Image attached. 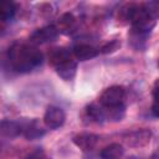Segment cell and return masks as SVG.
<instances>
[{
    "instance_id": "cell-1",
    "label": "cell",
    "mask_w": 159,
    "mask_h": 159,
    "mask_svg": "<svg viewBox=\"0 0 159 159\" xmlns=\"http://www.w3.org/2000/svg\"><path fill=\"white\" fill-rule=\"evenodd\" d=\"M10 66L17 72H30L42 63V53L35 45L14 42L7 50Z\"/></svg>"
},
{
    "instance_id": "cell-2",
    "label": "cell",
    "mask_w": 159,
    "mask_h": 159,
    "mask_svg": "<svg viewBox=\"0 0 159 159\" xmlns=\"http://www.w3.org/2000/svg\"><path fill=\"white\" fill-rule=\"evenodd\" d=\"M125 98V89L122 86H111L106 88L99 96V103L104 108H116L123 106Z\"/></svg>"
},
{
    "instance_id": "cell-3",
    "label": "cell",
    "mask_w": 159,
    "mask_h": 159,
    "mask_svg": "<svg viewBox=\"0 0 159 159\" xmlns=\"http://www.w3.org/2000/svg\"><path fill=\"white\" fill-rule=\"evenodd\" d=\"M57 36H58V29L53 25H47L35 30L30 35V42L32 45H42L56 40Z\"/></svg>"
},
{
    "instance_id": "cell-4",
    "label": "cell",
    "mask_w": 159,
    "mask_h": 159,
    "mask_svg": "<svg viewBox=\"0 0 159 159\" xmlns=\"http://www.w3.org/2000/svg\"><path fill=\"white\" fill-rule=\"evenodd\" d=\"M66 116L65 112L56 106H48L45 116H43V123L50 129H57L65 123Z\"/></svg>"
},
{
    "instance_id": "cell-5",
    "label": "cell",
    "mask_w": 159,
    "mask_h": 159,
    "mask_svg": "<svg viewBox=\"0 0 159 159\" xmlns=\"http://www.w3.org/2000/svg\"><path fill=\"white\" fill-rule=\"evenodd\" d=\"M150 138H152V132L149 129L139 128V129H135L133 132H129L125 135V142L130 147L142 148V147H145L147 144H149Z\"/></svg>"
},
{
    "instance_id": "cell-6",
    "label": "cell",
    "mask_w": 159,
    "mask_h": 159,
    "mask_svg": "<svg viewBox=\"0 0 159 159\" xmlns=\"http://www.w3.org/2000/svg\"><path fill=\"white\" fill-rule=\"evenodd\" d=\"M72 142L81 150L88 152L96 147V144L98 142V135H96L93 133H78L72 138Z\"/></svg>"
},
{
    "instance_id": "cell-7",
    "label": "cell",
    "mask_w": 159,
    "mask_h": 159,
    "mask_svg": "<svg viewBox=\"0 0 159 159\" xmlns=\"http://www.w3.org/2000/svg\"><path fill=\"white\" fill-rule=\"evenodd\" d=\"M43 134H45V129L41 127L39 120L32 119V120L22 123V135L26 139L34 140V139H37V138L42 137Z\"/></svg>"
},
{
    "instance_id": "cell-8",
    "label": "cell",
    "mask_w": 159,
    "mask_h": 159,
    "mask_svg": "<svg viewBox=\"0 0 159 159\" xmlns=\"http://www.w3.org/2000/svg\"><path fill=\"white\" fill-rule=\"evenodd\" d=\"M56 70V73L65 81H71L73 80V77L76 76V72H77V63L75 60H68V61H65L62 62L61 65L56 66L55 67Z\"/></svg>"
},
{
    "instance_id": "cell-9",
    "label": "cell",
    "mask_w": 159,
    "mask_h": 159,
    "mask_svg": "<svg viewBox=\"0 0 159 159\" xmlns=\"http://www.w3.org/2000/svg\"><path fill=\"white\" fill-rule=\"evenodd\" d=\"M98 51L99 50H97L96 47L88 43H80L73 47V55L80 61H87L96 57L98 55Z\"/></svg>"
},
{
    "instance_id": "cell-10",
    "label": "cell",
    "mask_w": 159,
    "mask_h": 159,
    "mask_svg": "<svg viewBox=\"0 0 159 159\" xmlns=\"http://www.w3.org/2000/svg\"><path fill=\"white\" fill-rule=\"evenodd\" d=\"M68 60H72V53L65 47H55L48 52V61L53 67Z\"/></svg>"
},
{
    "instance_id": "cell-11",
    "label": "cell",
    "mask_w": 159,
    "mask_h": 159,
    "mask_svg": "<svg viewBox=\"0 0 159 159\" xmlns=\"http://www.w3.org/2000/svg\"><path fill=\"white\" fill-rule=\"evenodd\" d=\"M0 128H1L0 130H1L2 137H6V138H15L22 134V123L20 122L4 119L1 122Z\"/></svg>"
},
{
    "instance_id": "cell-12",
    "label": "cell",
    "mask_w": 159,
    "mask_h": 159,
    "mask_svg": "<svg viewBox=\"0 0 159 159\" xmlns=\"http://www.w3.org/2000/svg\"><path fill=\"white\" fill-rule=\"evenodd\" d=\"M123 154H124V148L122 144L111 143L101 150L99 157L101 159H120Z\"/></svg>"
},
{
    "instance_id": "cell-13",
    "label": "cell",
    "mask_w": 159,
    "mask_h": 159,
    "mask_svg": "<svg viewBox=\"0 0 159 159\" xmlns=\"http://www.w3.org/2000/svg\"><path fill=\"white\" fill-rule=\"evenodd\" d=\"M135 9H137V4H133V2L124 4L118 10V14H117L118 22H120L122 25H125V24L132 22V19H133V15H134Z\"/></svg>"
},
{
    "instance_id": "cell-14",
    "label": "cell",
    "mask_w": 159,
    "mask_h": 159,
    "mask_svg": "<svg viewBox=\"0 0 159 159\" xmlns=\"http://www.w3.org/2000/svg\"><path fill=\"white\" fill-rule=\"evenodd\" d=\"M75 26H76V17L71 12H65L58 19V30L68 34L75 29Z\"/></svg>"
},
{
    "instance_id": "cell-15",
    "label": "cell",
    "mask_w": 159,
    "mask_h": 159,
    "mask_svg": "<svg viewBox=\"0 0 159 159\" xmlns=\"http://www.w3.org/2000/svg\"><path fill=\"white\" fill-rule=\"evenodd\" d=\"M148 36H149V34H144V32H140V31L132 29L129 32V41L134 48L142 50L145 46V41H147Z\"/></svg>"
},
{
    "instance_id": "cell-16",
    "label": "cell",
    "mask_w": 159,
    "mask_h": 159,
    "mask_svg": "<svg viewBox=\"0 0 159 159\" xmlns=\"http://www.w3.org/2000/svg\"><path fill=\"white\" fill-rule=\"evenodd\" d=\"M86 112L88 114V117L94 120V122H102L103 119H106V111L103 109V107H99L97 106L96 103H91L87 106L86 108Z\"/></svg>"
},
{
    "instance_id": "cell-17",
    "label": "cell",
    "mask_w": 159,
    "mask_h": 159,
    "mask_svg": "<svg viewBox=\"0 0 159 159\" xmlns=\"http://www.w3.org/2000/svg\"><path fill=\"white\" fill-rule=\"evenodd\" d=\"M16 12V5L12 1H2L0 5V17L1 21H9L14 17Z\"/></svg>"
},
{
    "instance_id": "cell-18",
    "label": "cell",
    "mask_w": 159,
    "mask_h": 159,
    "mask_svg": "<svg viewBox=\"0 0 159 159\" xmlns=\"http://www.w3.org/2000/svg\"><path fill=\"white\" fill-rule=\"evenodd\" d=\"M142 6L152 19H154L155 21L159 19V1H147L143 2Z\"/></svg>"
},
{
    "instance_id": "cell-19",
    "label": "cell",
    "mask_w": 159,
    "mask_h": 159,
    "mask_svg": "<svg viewBox=\"0 0 159 159\" xmlns=\"http://www.w3.org/2000/svg\"><path fill=\"white\" fill-rule=\"evenodd\" d=\"M153 98L154 102L152 106V112L155 117L159 118V78H157L153 84Z\"/></svg>"
},
{
    "instance_id": "cell-20",
    "label": "cell",
    "mask_w": 159,
    "mask_h": 159,
    "mask_svg": "<svg viewBox=\"0 0 159 159\" xmlns=\"http://www.w3.org/2000/svg\"><path fill=\"white\" fill-rule=\"evenodd\" d=\"M119 47H120V41L116 39V40H111V41L106 42L99 48V52H102V53H112V52L117 51Z\"/></svg>"
},
{
    "instance_id": "cell-21",
    "label": "cell",
    "mask_w": 159,
    "mask_h": 159,
    "mask_svg": "<svg viewBox=\"0 0 159 159\" xmlns=\"http://www.w3.org/2000/svg\"><path fill=\"white\" fill-rule=\"evenodd\" d=\"M25 159H46V157H45V153H43V150H41V149H37V150H35V152H32L31 154H29Z\"/></svg>"
},
{
    "instance_id": "cell-22",
    "label": "cell",
    "mask_w": 159,
    "mask_h": 159,
    "mask_svg": "<svg viewBox=\"0 0 159 159\" xmlns=\"http://www.w3.org/2000/svg\"><path fill=\"white\" fill-rule=\"evenodd\" d=\"M149 159H159V150H157V152H154V153L152 154V157H150Z\"/></svg>"
},
{
    "instance_id": "cell-23",
    "label": "cell",
    "mask_w": 159,
    "mask_h": 159,
    "mask_svg": "<svg viewBox=\"0 0 159 159\" xmlns=\"http://www.w3.org/2000/svg\"><path fill=\"white\" fill-rule=\"evenodd\" d=\"M158 66H159V61H158Z\"/></svg>"
}]
</instances>
